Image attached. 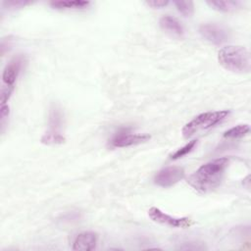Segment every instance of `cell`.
Listing matches in <instances>:
<instances>
[{
    "mask_svg": "<svg viewBox=\"0 0 251 251\" xmlns=\"http://www.w3.org/2000/svg\"><path fill=\"white\" fill-rule=\"evenodd\" d=\"M90 4L89 1H83V0H74V1H53L50 3V5L54 9L58 10H77V9H84L88 7Z\"/></svg>",
    "mask_w": 251,
    "mask_h": 251,
    "instance_id": "cell-12",
    "label": "cell"
},
{
    "mask_svg": "<svg viewBox=\"0 0 251 251\" xmlns=\"http://www.w3.org/2000/svg\"><path fill=\"white\" fill-rule=\"evenodd\" d=\"M207 4L217 10V11H221V12H230V11H234L235 9H237L240 5L241 2L239 1H232V0H227V1H207Z\"/></svg>",
    "mask_w": 251,
    "mask_h": 251,
    "instance_id": "cell-13",
    "label": "cell"
},
{
    "mask_svg": "<svg viewBox=\"0 0 251 251\" xmlns=\"http://www.w3.org/2000/svg\"><path fill=\"white\" fill-rule=\"evenodd\" d=\"M229 165L226 157L218 158L202 165L188 177V183L197 191L206 193L220 185Z\"/></svg>",
    "mask_w": 251,
    "mask_h": 251,
    "instance_id": "cell-1",
    "label": "cell"
},
{
    "mask_svg": "<svg viewBox=\"0 0 251 251\" xmlns=\"http://www.w3.org/2000/svg\"><path fill=\"white\" fill-rule=\"evenodd\" d=\"M199 32L207 41L215 45H220L226 42L228 38L227 30L216 24L202 25L199 28Z\"/></svg>",
    "mask_w": 251,
    "mask_h": 251,
    "instance_id": "cell-8",
    "label": "cell"
},
{
    "mask_svg": "<svg viewBox=\"0 0 251 251\" xmlns=\"http://www.w3.org/2000/svg\"><path fill=\"white\" fill-rule=\"evenodd\" d=\"M219 63L227 71L245 74L250 71V53L244 46L227 45L218 53Z\"/></svg>",
    "mask_w": 251,
    "mask_h": 251,
    "instance_id": "cell-2",
    "label": "cell"
},
{
    "mask_svg": "<svg viewBox=\"0 0 251 251\" xmlns=\"http://www.w3.org/2000/svg\"><path fill=\"white\" fill-rule=\"evenodd\" d=\"M148 216L153 222H156L161 225H166L172 227H189L192 225V222L189 218L187 217H182V218H176L170 216L163 211H161L159 208L156 207H151L148 210Z\"/></svg>",
    "mask_w": 251,
    "mask_h": 251,
    "instance_id": "cell-6",
    "label": "cell"
},
{
    "mask_svg": "<svg viewBox=\"0 0 251 251\" xmlns=\"http://www.w3.org/2000/svg\"><path fill=\"white\" fill-rule=\"evenodd\" d=\"M9 116V106L6 104L1 105V110H0V117H1V125H4L5 120Z\"/></svg>",
    "mask_w": 251,
    "mask_h": 251,
    "instance_id": "cell-21",
    "label": "cell"
},
{
    "mask_svg": "<svg viewBox=\"0 0 251 251\" xmlns=\"http://www.w3.org/2000/svg\"><path fill=\"white\" fill-rule=\"evenodd\" d=\"M184 177V170L181 167H167L159 171L155 177L154 182L162 187H170L177 183Z\"/></svg>",
    "mask_w": 251,
    "mask_h": 251,
    "instance_id": "cell-7",
    "label": "cell"
},
{
    "mask_svg": "<svg viewBox=\"0 0 251 251\" xmlns=\"http://www.w3.org/2000/svg\"><path fill=\"white\" fill-rule=\"evenodd\" d=\"M14 89V86L8 85V84H3L2 88H1V97H0V101H1V105L5 104L8 99L10 98L12 91Z\"/></svg>",
    "mask_w": 251,
    "mask_h": 251,
    "instance_id": "cell-17",
    "label": "cell"
},
{
    "mask_svg": "<svg viewBox=\"0 0 251 251\" xmlns=\"http://www.w3.org/2000/svg\"><path fill=\"white\" fill-rule=\"evenodd\" d=\"M62 126V114L54 108L50 112L49 117V128L41 137V142L46 145L62 144L65 142V136L61 132Z\"/></svg>",
    "mask_w": 251,
    "mask_h": 251,
    "instance_id": "cell-4",
    "label": "cell"
},
{
    "mask_svg": "<svg viewBox=\"0 0 251 251\" xmlns=\"http://www.w3.org/2000/svg\"><path fill=\"white\" fill-rule=\"evenodd\" d=\"M11 44H12V39L10 37L2 39V41H1V54H2V56L5 54L6 51L10 50Z\"/></svg>",
    "mask_w": 251,
    "mask_h": 251,
    "instance_id": "cell-20",
    "label": "cell"
},
{
    "mask_svg": "<svg viewBox=\"0 0 251 251\" xmlns=\"http://www.w3.org/2000/svg\"><path fill=\"white\" fill-rule=\"evenodd\" d=\"M250 130V126L247 124H243V125H238L235 126L229 129H227L225 133H224V137L226 138H238V137H242L245 134H247Z\"/></svg>",
    "mask_w": 251,
    "mask_h": 251,
    "instance_id": "cell-14",
    "label": "cell"
},
{
    "mask_svg": "<svg viewBox=\"0 0 251 251\" xmlns=\"http://www.w3.org/2000/svg\"><path fill=\"white\" fill-rule=\"evenodd\" d=\"M174 4L176 5L178 12H180L185 17H190L194 11V4L191 1H175Z\"/></svg>",
    "mask_w": 251,
    "mask_h": 251,
    "instance_id": "cell-15",
    "label": "cell"
},
{
    "mask_svg": "<svg viewBox=\"0 0 251 251\" xmlns=\"http://www.w3.org/2000/svg\"><path fill=\"white\" fill-rule=\"evenodd\" d=\"M196 143H197V140H196V139H193V140L189 141L186 145H184L183 147L177 149L176 152H174L173 154H171V155H170V158H171L172 160H176V159H179V158H181V157L187 155L188 153H190V152L194 149Z\"/></svg>",
    "mask_w": 251,
    "mask_h": 251,
    "instance_id": "cell-16",
    "label": "cell"
},
{
    "mask_svg": "<svg viewBox=\"0 0 251 251\" xmlns=\"http://www.w3.org/2000/svg\"><path fill=\"white\" fill-rule=\"evenodd\" d=\"M229 115V111L222 110L215 112H206L196 116L193 120L188 122L182 128V135L184 138H189L195 133L207 130L217 124L224 121Z\"/></svg>",
    "mask_w": 251,
    "mask_h": 251,
    "instance_id": "cell-3",
    "label": "cell"
},
{
    "mask_svg": "<svg viewBox=\"0 0 251 251\" xmlns=\"http://www.w3.org/2000/svg\"><path fill=\"white\" fill-rule=\"evenodd\" d=\"M146 4L152 8H163L165 6H167L169 4V1H165V0H152V1H147Z\"/></svg>",
    "mask_w": 251,
    "mask_h": 251,
    "instance_id": "cell-19",
    "label": "cell"
},
{
    "mask_svg": "<svg viewBox=\"0 0 251 251\" xmlns=\"http://www.w3.org/2000/svg\"><path fill=\"white\" fill-rule=\"evenodd\" d=\"M148 139H150L148 134H136L132 133L128 128H123L109 140V145L114 148L128 147L143 143Z\"/></svg>",
    "mask_w": 251,
    "mask_h": 251,
    "instance_id": "cell-5",
    "label": "cell"
},
{
    "mask_svg": "<svg viewBox=\"0 0 251 251\" xmlns=\"http://www.w3.org/2000/svg\"><path fill=\"white\" fill-rule=\"evenodd\" d=\"M24 59L22 56H17L13 58L5 67L2 75L4 84L14 86V83L22 70Z\"/></svg>",
    "mask_w": 251,
    "mask_h": 251,
    "instance_id": "cell-9",
    "label": "cell"
},
{
    "mask_svg": "<svg viewBox=\"0 0 251 251\" xmlns=\"http://www.w3.org/2000/svg\"><path fill=\"white\" fill-rule=\"evenodd\" d=\"M160 25L164 30H166L167 32H169L172 35H175V36H182L183 35L182 25L176 19H175L171 16L162 17L160 20Z\"/></svg>",
    "mask_w": 251,
    "mask_h": 251,
    "instance_id": "cell-11",
    "label": "cell"
},
{
    "mask_svg": "<svg viewBox=\"0 0 251 251\" xmlns=\"http://www.w3.org/2000/svg\"><path fill=\"white\" fill-rule=\"evenodd\" d=\"M97 234L93 231H84L79 233L73 243L74 250L79 251H90L96 246Z\"/></svg>",
    "mask_w": 251,
    "mask_h": 251,
    "instance_id": "cell-10",
    "label": "cell"
},
{
    "mask_svg": "<svg viewBox=\"0 0 251 251\" xmlns=\"http://www.w3.org/2000/svg\"><path fill=\"white\" fill-rule=\"evenodd\" d=\"M30 2L29 1H23V0H8L5 1L3 4L5 5V7L9 8V9H18V8H23L26 5H28Z\"/></svg>",
    "mask_w": 251,
    "mask_h": 251,
    "instance_id": "cell-18",
    "label": "cell"
}]
</instances>
